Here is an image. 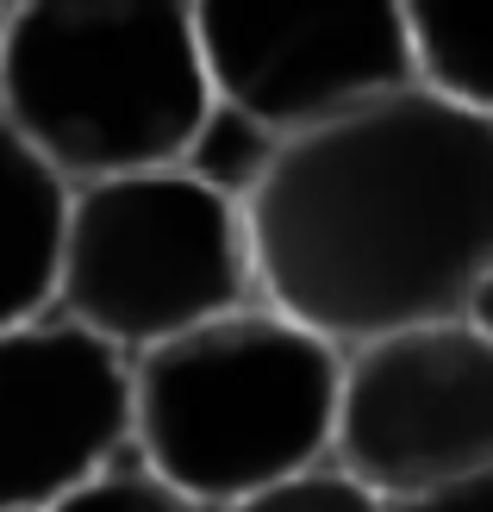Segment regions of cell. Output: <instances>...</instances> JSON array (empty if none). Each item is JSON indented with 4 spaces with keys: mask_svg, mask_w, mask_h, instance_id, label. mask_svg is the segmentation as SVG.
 Wrapping results in <instances>:
<instances>
[{
    "mask_svg": "<svg viewBox=\"0 0 493 512\" xmlns=\"http://www.w3.org/2000/svg\"><path fill=\"white\" fill-rule=\"evenodd\" d=\"M244 225L256 294L337 350L462 319L493 263V113L412 82L306 125L281 138Z\"/></svg>",
    "mask_w": 493,
    "mask_h": 512,
    "instance_id": "6da1fadb",
    "label": "cell"
},
{
    "mask_svg": "<svg viewBox=\"0 0 493 512\" xmlns=\"http://www.w3.org/2000/svg\"><path fill=\"white\" fill-rule=\"evenodd\" d=\"M206 107L194 0H7L0 119L69 188L175 169Z\"/></svg>",
    "mask_w": 493,
    "mask_h": 512,
    "instance_id": "7a4b0ae2",
    "label": "cell"
},
{
    "mask_svg": "<svg viewBox=\"0 0 493 512\" xmlns=\"http://www.w3.org/2000/svg\"><path fill=\"white\" fill-rule=\"evenodd\" d=\"M344 350L269 300L132 356V450L175 494L219 512L331 463Z\"/></svg>",
    "mask_w": 493,
    "mask_h": 512,
    "instance_id": "3957f363",
    "label": "cell"
},
{
    "mask_svg": "<svg viewBox=\"0 0 493 512\" xmlns=\"http://www.w3.org/2000/svg\"><path fill=\"white\" fill-rule=\"evenodd\" d=\"M263 300L244 207L181 169L100 175L69 188L57 313L144 356L219 313Z\"/></svg>",
    "mask_w": 493,
    "mask_h": 512,
    "instance_id": "277c9868",
    "label": "cell"
},
{
    "mask_svg": "<svg viewBox=\"0 0 493 512\" xmlns=\"http://www.w3.org/2000/svg\"><path fill=\"white\" fill-rule=\"evenodd\" d=\"M331 463L387 506L493 469V338L431 319L344 350Z\"/></svg>",
    "mask_w": 493,
    "mask_h": 512,
    "instance_id": "5b68a950",
    "label": "cell"
},
{
    "mask_svg": "<svg viewBox=\"0 0 493 512\" xmlns=\"http://www.w3.org/2000/svg\"><path fill=\"white\" fill-rule=\"evenodd\" d=\"M213 94L281 138L412 88L400 0H194Z\"/></svg>",
    "mask_w": 493,
    "mask_h": 512,
    "instance_id": "8992f818",
    "label": "cell"
},
{
    "mask_svg": "<svg viewBox=\"0 0 493 512\" xmlns=\"http://www.w3.org/2000/svg\"><path fill=\"white\" fill-rule=\"evenodd\" d=\"M132 456V356L57 306L0 331V512H44Z\"/></svg>",
    "mask_w": 493,
    "mask_h": 512,
    "instance_id": "52a82bcc",
    "label": "cell"
},
{
    "mask_svg": "<svg viewBox=\"0 0 493 512\" xmlns=\"http://www.w3.org/2000/svg\"><path fill=\"white\" fill-rule=\"evenodd\" d=\"M69 182L0 119V331L57 306Z\"/></svg>",
    "mask_w": 493,
    "mask_h": 512,
    "instance_id": "ba28073f",
    "label": "cell"
},
{
    "mask_svg": "<svg viewBox=\"0 0 493 512\" xmlns=\"http://www.w3.org/2000/svg\"><path fill=\"white\" fill-rule=\"evenodd\" d=\"M412 82L493 113V0H400Z\"/></svg>",
    "mask_w": 493,
    "mask_h": 512,
    "instance_id": "9c48e42d",
    "label": "cell"
},
{
    "mask_svg": "<svg viewBox=\"0 0 493 512\" xmlns=\"http://www.w3.org/2000/svg\"><path fill=\"white\" fill-rule=\"evenodd\" d=\"M275 150H281L275 125L250 119L244 107H231V100L213 94V107L194 125V138L175 157V169L194 175L200 188H213L219 200H231V207H244V200L263 188V175L275 169Z\"/></svg>",
    "mask_w": 493,
    "mask_h": 512,
    "instance_id": "30bf717a",
    "label": "cell"
},
{
    "mask_svg": "<svg viewBox=\"0 0 493 512\" xmlns=\"http://www.w3.org/2000/svg\"><path fill=\"white\" fill-rule=\"evenodd\" d=\"M219 512H387V500L369 494L337 463H319V469H300L288 481H269V488H256V494L231 500Z\"/></svg>",
    "mask_w": 493,
    "mask_h": 512,
    "instance_id": "8fae6325",
    "label": "cell"
},
{
    "mask_svg": "<svg viewBox=\"0 0 493 512\" xmlns=\"http://www.w3.org/2000/svg\"><path fill=\"white\" fill-rule=\"evenodd\" d=\"M44 512H206V506H194L188 494H175L157 469L138 463V450H132V456H119L113 469H100L94 481H82L75 494H63Z\"/></svg>",
    "mask_w": 493,
    "mask_h": 512,
    "instance_id": "7c38bea8",
    "label": "cell"
},
{
    "mask_svg": "<svg viewBox=\"0 0 493 512\" xmlns=\"http://www.w3.org/2000/svg\"><path fill=\"white\" fill-rule=\"evenodd\" d=\"M387 512H493V469L462 475V481H444V488L412 494V500H394Z\"/></svg>",
    "mask_w": 493,
    "mask_h": 512,
    "instance_id": "4fadbf2b",
    "label": "cell"
},
{
    "mask_svg": "<svg viewBox=\"0 0 493 512\" xmlns=\"http://www.w3.org/2000/svg\"><path fill=\"white\" fill-rule=\"evenodd\" d=\"M462 319H469L481 338H493V263L481 269V281L469 288V300H462Z\"/></svg>",
    "mask_w": 493,
    "mask_h": 512,
    "instance_id": "5bb4252c",
    "label": "cell"
},
{
    "mask_svg": "<svg viewBox=\"0 0 493 512\" xmlns=\"http://www.w3.org/2000/svg\"><path fill=\"white\" fill-rule=\"evenodd\" d=\"M0 25H7V0H0Z\"/></svg>",
    "mask_w": 493,
    "mask_h": 512,
    "instance_id": "9a60e30c",
    "label": "cell"
}]
</instances>
